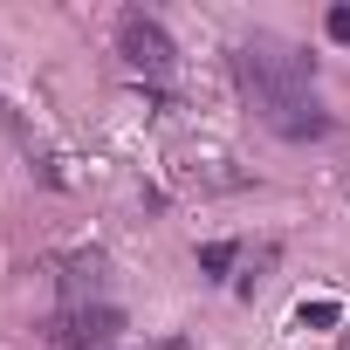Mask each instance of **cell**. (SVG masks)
<instances>
[{
	"instance_id": "cell-4",
	"label": "cell",
	"mask_w": 350,
	"mask_h": 350,
	"mask_svg": "<svg viewBox=\"0 0 350 350\" xmlns=\"http://www.w3.org/2000/svg\"><path fill=\"white\" fill-rule=\"evenodd\" d=\"M234 254H241L234 241H206V247H200V268H206V275H227V268H234Z\"/></svg>"
},
{
	"instance_id": "cell-5",
	"label": "cell",
	"mask_w": 350,
	"mask_h": 350,
	"mask_svg": "<svg viewBox=\"0 0 350 350\" xmlns=\"http://www.w3.org/2000/svg\"><path fill=\"white\" fill-rule=\"evenodd\" d=\"M336 316H343L336 302H302V309H295V323H302V329H329Z\"/></svg>"
},
{
	"instance_id": "cell-2",
	"label": "cell",
	"mask_w": 350,
	"mask_h": 350,
	"mask_svg": "<svg viewBox=\"0 0 350 350\" xmlns=\"http://www.w3.org/2000/svg\"><path fill=\"white\" fill-rule=\"evenodd\" d=\"M42 329H49L62 350H110V336L124 329V316H117L110 302H62Z\"/></svg>"
},
{
	"instance_id": "cell-6",
	"label": "cell",
	"mask_w": 350,
	"mask_h": 350,
	"mask_svg": "<svg viewBox=\"0 0 350 350\" xmlns=\"http://www.w3.org/2000/svg\"><path fill=\"white\" fill-rule=\"evenodd\" d=\"M329 35H336V42H350V8H329Z\"/></svg>"
},
{
	"instance_id": "cell-1",
	"label": "cell",
	"mask_w": 350,
	"mask_h": 350,
	"mask_svg": "<svg viewBox=\"0 0 350 350\" xmlns=\"http://www.w3.org/2000/svg\"><path fill=\"white\" fill-rule=\"evenodd\" d=\"M234 83L268 110V124L275 117H288L295 103H316L309 90H316V55L302 49V42H282V35H247L241 49H234Z\"/></svg>"
},
{
	"instance_id": "cell-3",
	"label": "cell",
	"mask_w": 350,
	"mask_h": 350,
	"mask_svg": "<svg viewBox=\"0 0 350 350\" xmlns=\"http://www.w3.org/2000/svg\"><path fill=\"white\" fill-rule=\"evenodd\" d=\"M117 49H124V62L144 69V76H165V69H172V35H165L151 14H137V8L117 21Z\"/></svg>"
}]
</instances>
